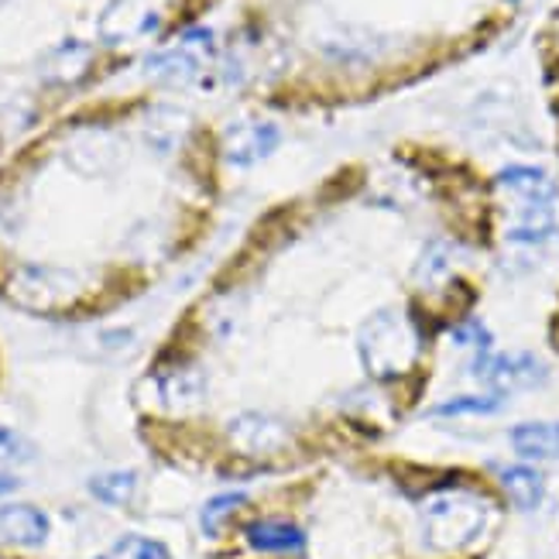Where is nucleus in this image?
Listing matches in <instances>:
<instances>
[{"label":"nucleus","instance_id":"2","mask_svg":"<svg viewBox=\"0 0 559 559\" xmlns=\"http://www.w3.org/2000/svg\"><path fill=\"white\" fill-rule=\"evenodd\" d=\"M474 374L495 392H525L546 381V364L532 354H480L474 360Z\"/></svg>","mask_w":559,"mask_h":559},{"label":"nucleus","instance_id":"12","mask_svg":"<svg viewBox=\"0 0 559 559\" xmlns=\"http://www.w3.org/2000/svg\"><path fill=\"white\" fill-rule=\"evenodd\" d=\"M90 491L96 501L104 504H128L138 491V474L131 471H107V474H96L90 480Z\"/></svg>","mask_w":559,"mask_h":559},{"label":"nucleus","instance_id":"8","mask_svg":"<svg viewBox=\"0 0 559 559\" xmlns=\"http://www.w3.org/2000/svg\"><path fill=\"white\" fill-rule=\"evenodd\" d=\"M552 234V203L549 200H525L515 203L512 224H508V240L515 245H536V240Z\"/></svg>","mask_w":559,"mask_h":559},{"label":"nucleus","instance_id":"6","mask_svg":"<svg viewBox=\"0 0 559 559\" xmlns=\"http://www.w3.org/2000/svg\"><path fill=\"white\" fill-rule=\"evenodd\" d=\"M234 443H240L251 453H272L288 443V429L275 416H261V412H248L234 426Z\"/></svg>","mask_w":559,"mask_h":559},{"label":"nucleus","instance_id":"9","mask_svg":"<svg viewBox=\"0 0 559 559\" xmlns=\"http://www.w3.org/2000/svg\"><path fill=\"white\" fill-rule=\"evenodd\" d=\"M498 484L501 491L508 495L515 508L522 512H532V508H539L543 498H546V480L536 467H525V464H515V467H501L498 471Z\"/></svg>","mask_w":559,"mask_h":559},{"label":"nucleus","instance_id":"7","mask_svg":"<svg viewBox=\"0 0 559 559\" xmlns=\"http://www.w3.org/2000/svg\"><path fill=\"white\" fill-rule=\"evenodd\" d=\"M508 443L522 460H559V423H519Z\"/></svg>","mask_w":559,"mask_h":559},{"label":"nucleus","instance_id":"1","mask_svg":"<svg viewBox=\"0 0 559 559\" xmlns=\"http://www.w3.org/2000/svg\"><path fill=\"white\" fill-rule=\"evenodd\" d=\"M419 350H423L419 330L399 309L374 312L371 320L360 326V336H357V354H360L364 371L381 381L405 378L416 368Z\"/></svg>","mask_w":559,"mask_h":559},{"label":"nucleus","instance_id":"15","mask_svg":"<svg viewBox=\"0 0 559 559\" xmlns=\"http://www.w3.org/2000/svg\"><path fill=\"white\" fill-rule=\"evenodd\" d=\"M453 344H456V347H471V350H477V357H480V354H488V350H491V333L484 330V323L467 320V323H460V326L453 330Z\"/></svg>","mask_w":559,"mask_h":559},{"label":"nucleus","instance_id":"16","mask_svg":"<svg viewBox=\"0 0 559 559\" xmlns=\"http://www.w3.org/2000/svg\"><path fill=\"white\" fill-rule=\"evenodd\" d=\"M32 443L21 432L0 426V464H24V460H32Z\"/></svg>","mask_w":559,"mask_h":559},{"label":"nucleus","instance_id":"4","mask_svg":"<svg viewBox=\"0 0 559 559\" xmlns=\"http://www.w3.org/2000/svg\"><path fill=\"white\" fill-rule=\"evenodd\" d=\"M278 148V128L264 124V120H248V124H237L224 138V155L230 165L248 168L261 158H269Z\"/></svg>","mask_w":559,"mask_h":559},{"label":"nucleus","instance_id":"18","mask_svg":"<svg viewBox=\"0 0 559 559\" xmlns=\"http://www.w3.org/2000/svg\"><path fill=\"white\" fill-rule=\"evenodd\" d=\"M447 272H450V264H447V258H443L440 248H432V251L423 258V264H419V278H423V282H440Z\"/></svg>","mask_w":559,"mask_h":559},{"label":"nucleus","instance_id":"3","mask_svg":"<svg viewBox=\"0 0 559 559\" xmlns=\"http://www.w3.org/2000/svg\"><path fill=\"white\" fill-rule=\"evenodd\" d=\"M213 56V35L210 32H189L182 41H176L173 48L148 59L152 76L168 80V83H186L210 62Z\"/></svg>","mask_w":559,"mask_h":559},{"label":"nucleus","instance_id":"17","mask_svg":"<svg viewBox=\"0 0 559 559\" xmlns=\"http://www.w3.org/2000/svg\"><path fill=\"white\" fill-rule=\"evenodd\" d=\"M237 504H245V495H221V498H213L203 508V525H206V532H213L216 522H221L230 512V508H237Z\"/></svg>","mask_w":559,"mask_h":559},{"label":"nucleus","instance_id":"13","mask_svg":"<svg viewBox=\"0 0 559 559\" xmlns=\"http://www.w3.org/2000/svg\"><path fill=\"white\" fill-rule=\"evenodd\" d=\"M501 412V399L495 395H464V399H450L443 405L432 408V416H495Z\"/></svg>","mask_w":559,"mask_h":559},{"label":"nucleus","instance_id":"19","mask_svg":"<svg viewBox=\"0 0 559 559\" xmlns=\"http://www.w3.org/2000/svg\"><path fill=\"white\" fill-rule=\"evenodd\" d=\"M17 488V477H8V474H0V498L11 495Z\"/></svg>","mask_w":559,"mask_h":559},{"label":"nucleus","instance_id":"20","mask_svg":"<svg viewBox=\"0 0 559 559\" xmlns=\"http://www.w3.org/2000/svg\"><path fill=\"white\" fill-rule=\"evenodd\" d=\"M0 4H4V0H0Z\"/></svg>","mask_w":559,"mask_h":559},{"label":"nucleus","instance_id":"10","mask_svg":"<svg viewBox=\"0 0 559 559\" xmlns=\"http://www.w3.org/2000/svg\"><path fill=\"white\" fill-rule=\"evenodd\" d=\"M248 543L261 552H302L306 536L296 522L285 519H261L248 528Z\"/></svg>","mask_w":559,"mask_h":559},{"label":"nucleus","instance_id":"11","mask_svg":"<svg viewBox=\"0 0 559 559\" xmlns=\"http://www.w3.org/2000/svg\"><path fill=\"white\" fill-rule=\"evenodd\" d=\"M498 186L504 192H512L515 203H525V200H549L552 203V182L546 179V173L539 168H504L498 176Z\"/></svg>","mask_w":559,"mask_h":559},{"label":"nucleus","instance_id":"14","mask_svg":"<svg viewBox=\"0 0 559 559\" xmlns=\"http://www.w3.org/2000/svg\"><path fill=\"white\" fill-rule=\"evenodd\" d=\"M104 559H173L168 549L158 539H144V536H124L117 539L114 549Z\"/></svg>","mask_w":559,"mask_h":559},{"label":"nucleus","instance_id":"5","mask_svg":"<svg viewBox=\"0 0 559 559\" xmlns=\"http://www.w3.org/2000/svg\"><path fill=\"white\" fill-rule=\"evenodd\" d=\"M48 515L35 504H4L0 508V539L14 546H41L48 539Z\"/></svg>","mask_w":559,"mask_h":559}]
</instances>
